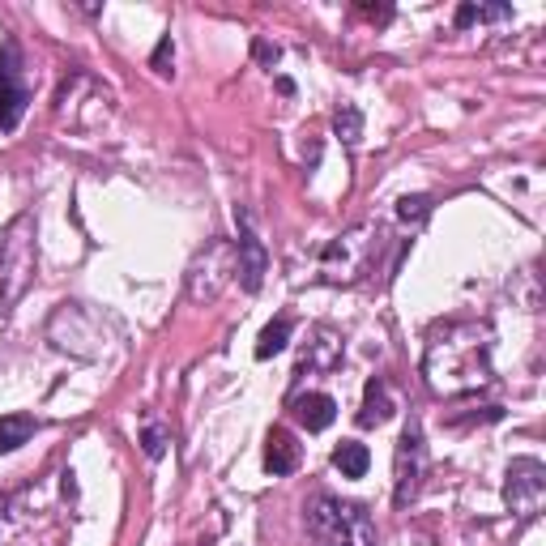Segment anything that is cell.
<instances>
[{
	"instance_id": "6da1fadb",
	"label": "cell",
	"mask_w": 546,
	"mask_h": 546,
	"mask_svg": "<svg viewBox=\"0 0 546 546\" xmlns=\"http://www.w3.org/2000/svg\"><path fill=\"white\" fill-rule=\"evenodd\" d=\"M491 346L495 333L483 320H444V325H436L427 333V350H423V376L431 393L440 397L483 393L495 380Z\"/></svg>"
},
{
	"instance_id": "7a4b0ae2",
	"label": "cell",
	"mask_w": 546,
	"mask_h": 546,
	"mask_svg": "<svg viewBox=\"0 0 546 546\" xmlns=\"http://www.w3.org/2000/svg\"><path fill=\"white\" fill-rule=\"evenodd\" d=\"M303 512H308V534L316 546H376V521L355 500L312 495Z\"/></svg>"
},
{
	"instance_id": "3957f363",
	"label": "cell",
	"mask_w": 546,
	"mask_h": 546,
	"mask_svg": "<svg viewBox=\"0 0 546 546\" xmlns=\"http://www.w3.org/2000/svg\"><path fill=\"white\" fill-rule=\"evenodd\" d=\"M384 231L376 227V222H367V227H355L346 235L329 239L325 248H320V278L333 282V286H350L372 273V261H376V248H380Z\"/></svg>"
},
{
	"instance_id": "277c9868",
	"label": "cell",
	"mask_w": 546,
	"mask_h": 546,
	"mask_svg": "<svg viewBox=\"0 0 546 546\" xmlns=\"http://www.w3.org/2000/svg\"><path fill=\"white\" fill-rule=\"evenodd\" d=\"M30 273H35V218L18 214L0 231V312L22 299Z\"/></svg>"
},
{
	"instance_id": "5b68a950",
	"label": "cell",
	"mask_w": 546,
	"mask_h": 546,
	"mask_svg": "<svg viewBox=\"0 0 546 546\" xmlns=\"http://www.w3.org/2000/svg\"><path fill=\"white\" fill-rule=\"evenodd\" d=\"M235 273H239L235 244L231 239H210V244L197 252V261L188 265V299L192 303H214L235 282Z\"/></svg>"
},
{
	"instance_id": "8992f818",
	"label": "cell",
	"mask_w": 546,
	"mask_h": 546,
	"mask_svg": "<svg viewBox=\"0 0 546 546\" xmlns=\"http://www.w3.org/2000/svg\"><path fill=\"white\" fill-rule=\"evenodd\" d=\"M423 478H427V440H423V423L410 419L401 427L397 457H393V504L410 508L423 491Z\"/></svg>"
},
{
	"instance_id": "52a82bcc",
	"label": "cell",
	"mask_w": 546,
	"mask_h": 546,
	"mask_svg": "<svg viewBox=\"0 0 546 546\" xmlns=\"http://www.w3.org/2000/svg\"><path fill=\"white\" fill-rule=\"evenodd\" d=\"M504 504L512 517L534 521L546 504V465L538 457H512L504 474Z\"/></svg>"
},
{
	"instance_id": "ba28073f",
	"label": "cell",
	"mask_w": 546,
	"mask_h": 546,
	"mask_svg": "<svg viewBox=\"0 0 546 546\" xmlns=\"http://www.w3.org/2000/svg\"><path fill=\"white\" fill-rule=\"evenodd\" d=\"M26 103H30V90L22 82V56L13 43H5L0 47V133H13L22 124Z\"/></svg>"
},
{
	"instance_id": "9c48e42d",
	"label": "cell",
	"mask_w": 546,
	"mask_h": 546,
	"mask_svg": "<svg viewBox=\"0 0 546 546\" xmlns=\"http://www.w3.org/2000/svg\"><path fill=\"white\" fill-rule=\"evenodd\" d=\"M235 222L244 231H239V244H235V261H239V286H244L248 295H256L261 291V282H265V273H269V252H265V244L256 239V231H252V218H248V210H235Z\"/></svg>"
},
{
	"instance_id": "30bf717a",
	"label": "cell",
	"mask_w": 546,
	"mask_h": 546,
	"mask_svg": "<svg viewBox=\"0 0 546 546\" xmlns=\"http://www.w3.org/2000/svg\"><path fill=\"white\" fill-rule=\"evenodd\" d=\"M299 461H303L299 440H295L286 427H273L269 440H265V470H269L273 478H286V474L299 470Z\"/></svg>"
},
{
	"instance_id": "8fae6325",
	"label": "cell",
	"mask_w": 546,
	"mask_h": 546,
	"mask_svg": "<svg viewBox=\"0 0 546 546\" xmlns=\"http://www.w3.org/2000/svg\"><path fill=\"white\" fill-rule=\"evenodd\" d=\"M291 414H295L299 427L325 431V427L337 419V401H333L329 393H299V397L291 401Z\"/></svg>"
},
{
	"instance_id": "7c38bea8",
	"label": "cell",
	"mask_w": 546,
	"mask_h": 546,
	"mask_svg": "<svg viewBox=\"0 0 546 546\" xmlns=\"http://www.w3.org/2000/svg\"><path fill=\"white\" fill-rule=\"evenodd\" d=\"M393 393H389V384H384L380 376L367 380V389H363V410H359V427H384L393 419Z\"/></svg>"
},
{
	"instance_id": "4fadbf2b",
	"label": "cell",
	"mask_w": 546,
	"mask_h": 546,
	"mask_svg": "<svg viewBox=\"0 0 546 546\" xmlns=\"http://www.w3.org/2000/svg\"><path fill=\"white\" fill-rule=\"evenodd\" d=\"M35 431H39L35 414H0V453H18Z\"/></svg>"
},
{
	"instance_id": "5bb4252c",
	"label": "cell",
	"mask_w": 546,
	"mask_h": 546,
	"mask_svg": "<svg viewBox=\"0 0 546 546\" xmlns=\"http://www.w3.org/2000/svg\"><path fill=\"white\" fill-rule=\"evenodd\" d=\"M367 465H372V453H367V444L359 440H342L333 448V470H342V478H363Z\"/></svg>"
},
{
	"instance_id": "9a60e30c",
	"label": "cell",
	"mask_w": 546,
	"mask_h": 546,
	"mask_svg": "<svg viewBox=\"0 0 546 546\" xmlns=\"http://www.w3.org/2000/svg\"><path fill=\"white\" fill-rule=\"evenodd\" d=\"M316 355H303L299 359V376L303 372H316V367H325V372H333L337 363H342V342H337V337L329 333V329H316Z\"/></svg>"
},
{
	"instance_id": "2e32d148",
	"label": "cell",
	"mask_w": 546,
	"mask_h": 546,
	"mask_svg": "<svg viewBox=\"0 0 546 546\" xmlns=\"http://www.w3.org/2000/svg\"><path fill=\"white\" fill-rule=\"evenodd\" d=\"M291 333H295V325L291 320H273V325H265L261 329V337H256V359H273V355H282L286 346H291Z\"/></svg>"
},
{
	"instance_id": "e0dca14e",
	"label": "cell",
	"mask_w": 546,
	"mask_h": 546,
	"mask_svg": "<svg viewBox=\"0 0 546 546\" xmlns=\"http://www.w3.org/2000/svg\"><path fill=\"white\" fill-rule=\"evenodd\" d=\"M333 133L342 137V146H359V141H363V111L342 103L333 111Z\"/></svg>"
},
{
	"instance_id": "ac0fdd59",
	"label": "cell",
	"mask_w": 546,
	"mask_h": 546,
	"mask_svg": "<svg viewBox=\"0 0 546 546\" xmlns=\"http://www.w3.org/2000/svg\"><path fill=\"white\" fill-rule=\"evenodd\" d=\"M431 214V197H401L397 201V218L401 222H423Z\"/></svg>"
},
{
	"instance_id": "d6986e66",
	"label": "cell",
	"mask_w": 546,
	"mask_h": 546,
	"mask_svg": "<svg viewBox=\"0 0 546 546\" xmlns=\"http://www.w3.org/2000/svg\"><path fill=\"white\" fill-rule=\"evenodd\" d=\"M171 60H175V43H171V35H163V39H158V47H154V56H150V69L158 77H167L171 73Z\"/></svg>"
},
{
	"instance_id": "ffe728a7",
	"label": "cell",
	"mask_w": 546,
	"mask_h": 546,
	"mask_svg": "<svg viewBox=\"0 0 546 546\" xmlns=\"http://www.w3.org/2000/svg\"><path fill=\"white\" fill-rule=\"evenodd\" d=\"M141 448H146V457L150 461H158V457H163L167 453V436H163V427H146V431H141Z\"/></svg>"
},
{
	"instance_id": "44dd1931",
	"label": "cell",
	"mask_w": 546,
	"mask_h": 546,
	"mask_svg": "<svg viewBox=\"0 0 546 546\" xmlns=\"http://www.w3.org/2000/svg\"><path fill=\"white\" fill-rule=\"evenodd\" d=\"M256 56H261L265 64H278V56H282V52H278V47H269V43H256Z\"/></svg>"
},
{
	"instance_id": "7402d4cb",
	"label": "cell",
	"mask_w": 546,
	"mask_h": 546,
	"mask_svg": "<svg viewBox=\"0 0 546 546\" xmlns=\"http://www.w3.org/2000/svg\"><path fill=\"white\" fill-rule=\"evenodd\" d=\"M457 26H461V30L474 26V5H461V9H457Z\"/></svg>"
}]
</instances>
